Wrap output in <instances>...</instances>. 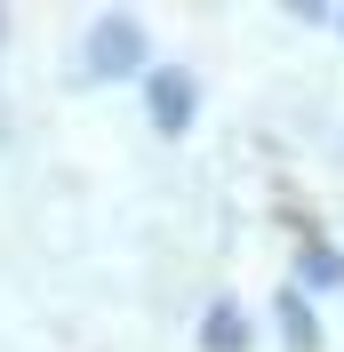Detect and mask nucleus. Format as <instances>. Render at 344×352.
<instances>
[{"instance_id": "obj_1", "label": "nucleus", "mask_w": 344, "mask_h": 352, "mask_svg": "<svg viewBox=\"0 0 344 352\" xmlns=\"http://www.w3.org/2000/svg\"><path fill=\"white\" fill-rule=\"evenodd\" d=\"M80 65L96 72V80H112V72H136V65H144V32H136L129 16H96V24H88Z\"/></svg>"}, {"instance_id": "obj_2", "label": "nucleus", "mask_w": 344, "mask_h": 352, "mask_svg": "<svg viewBox=\"0 0 344 352\" xmlns=\"http://www.w3.org/2000/svg\"><path fill=\"white\" fill-rule=\"evenodd\" d=\"M144 104H152V120L160 129H193V80L184 72H144Z\"/></svg>"}, {"instance_id": "obj_3", "label": "nucleus", "mask_w": 344, "mask_h": 352, "mask_svg": "<svg viewBox=\"0 0 344 352\" xmlns=\"http://www.w3.org/2000/svg\"><path fill=\"white\" fill-rule=\"evenodd\" d=\"M200 344H216V352H240V344H248V320H240V305H208V320H200Z\"/></svg>"}, {"instance_id": "obj_4", "label": "nucleus", "mask_w": 344, "mask_h": 352, "mask_svg": "<svg viewBox=\"0 0 344 352\" xmlns=\"http://www.w3.org/2000/svg\"><path fill=\"white\" fill-rule=\"evenodd\" d=\"M280 329H288V344H297V352H312V344H321V320H312V305H304L297 288L280 296Z\"/></svg>"}, {"instance_id": "obj_5", "label": "nucleus", "mask_w": 344, "mask_h": 352, "mask_svg": "<svg viewBox=\"0 0 344 352\" xmlns=\"http://www.w3.org/2000/svg\"><path fill=\"white\" fill-rule=\"evenodd\" d=\"M304 280H344V256H336V248H328V241H304Z\"/></svg>"}]
</instances>
